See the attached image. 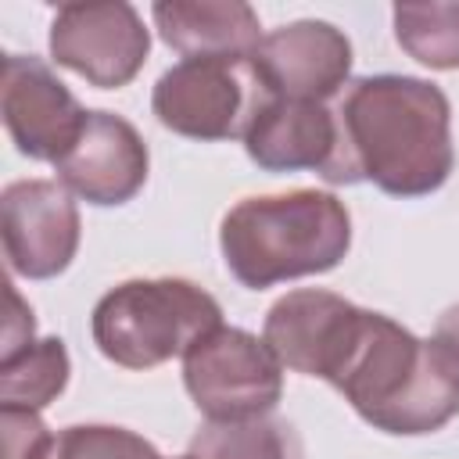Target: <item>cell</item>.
Returning a JSON list of instances; mask_svg holds the SVG:
<instances>
[{
	"instance_id": "1",
	"label": "cell",
	"mask_w": 459,
	"mask_h": 459,
	"mask_svg": "<svg viewBox=\"0 0 459 459\" xmlns=\"http://www.w3.org/2000/svg\"><path fill=\"white\" fill-rule=\"evenodd\" d=\"M337 115V154L326 183H373L391 197H423L445 186L455 165L452 104L416 75H362Z\"/></svg>"
},
{
	"instance_id": "2",
	"label": "cell",
	"mask_w": 459,
	"mask_h": 459,
	"mask_svg": "<svg viewBox=\"0 0 459 459\" xmlns=\"http://www.w3.org/2000/svg\"><path fill=\"white\" fill-rule=\"evenodd\" d=\"M330 387L384 434H434L459 416V384L434 344L369 308H362Z\"/></svg>"
},
{
	"instance_id": "3",
	"label": "cell",
	"mask_w": 459,
	"mask_h": 459,
	"mask_svg": "<svg viewBox=\"0 0 459 459\" xmlns=\"http://www.w3.org/2000/svg\"><path fill=\"white\" fill-rule=\"evenodd\" d=\"M219 247L240 287L265 290L341 265L351 247V215L326 190L244 197L222 215Z\"/></svg>"
},
{
	"instance_id": "4",
	"label": "cell",
	"mask_w": 459,
	"mask_h": 459,
	"mask_svg": "<svg viewBox=\"0 0 459 459\" xmlns=\"http://www.w3.org/2000/svg\"><path fill=\"white\" fill-rule=\"evenodd\" d=\"M215 326H222L219 301L183 276L126 280L90 316L97 351L122 369H154L186 355Z\"/></svg>"
},
{
	"instance_id": "5",
	"label": "cell",
	"mask_w": 459,
	"mask_h": 459,
	"mask_svg": "<svg viewBox=\"0 0 459 459\" xmlns=\"http://www.w3.org/2000/svg\"><path fill=\"white\" fill-rule=\"evenodd\" d=\"M269 100L255 57H183L154 82L151 111L186 140H244Z\"/></svg>"
},
{
	"instance_id": "6",
	"label": "cell",
	"mask_w": 459,
	"mask_h": 459,
	"mask_svg": "<svg viewBox=\"0 0 459 459\" xmlns=\"http://www.w3.org/2000/svg\"><path fill=\"white\" fill-rule=\"evenodd\" d=\"M183 384L212 423L269 416L283 394V362L262 337L215 326L183 355Z\"/></svg>"
},
{
	"instance_id": "7",
	"label": "cell",
	"mask_w": 459,
	"mask_h": 459,
	"mask_svg": "<svg viewBox=\"0 0 459 459\" xmlns=\"http://www.w3.org/2000/svg\"><path fill=\"white\" fill-rule=\"evenodd\" d=\"M151 54V32L126 0L65 4L50 22V57L97 90H118L136 79Z\"/></svg>"
},
{
	"instance_id": "8",
	"label": "cell",
	"mask_w": 459,
	"mask_h": 459,
	"mask_svg": "<svg viewBox=\"0 0 459 459\" xmlns=\"http://www.w3.org/2000/svg\"><path fill=\"white\" fill-rule=\"evenodd\" d=\"M79 208L54 179H18L0 194V237L14 276L50 280L79 251Z\"/></svg>"
},
{
	"instance_id": "9",
	"label": "cell",
	"mask_w": 459,
	"mask_h": 459,
	"mask_svg": "<svg viewBox=\"0 0 459 459\" xmlns=\"http://www.w3.org/2000/svg\"><path fill=\"white\" fill-rule=\"evenodd\" d=\"M0 111L14 147L32 161L57 165L86 126V108L36 54L4 57Z\"/></svg>"
},
{
	"instance_id": "10",
	"label": "cell",
	"mask_w": 459,
	"mask_h": 459,
	"mask_svg": "<svg viewBox=\"0 0 459 459\" xmlns=\"http://www.w3.org/2000/svg\"><path fill=\"white\" fill-rule=\"evenodd\" d=\"M251 57L269 93L283 100L326 104L351 75V39L319 18H301L265 32Z\"/></svg>"
},
{
	"instance_id": "11",
	"label": "cell",
	"mask_w": 459,
	"mask_h": 459,
	"mask_svg": "<svg viewBox=\"0 0 459 459\" xmlns=\"http://www.w3.org/2000/svg\"><path fill=\"white\" fill-rule=\"evenodd\" d=\"M359 312H362L359 305H351L333 290H319V287L287 290L265 312L262 341L287 369L330 384L348 348V337L359 323Z\"/></svg>"
},
{
	"instance_id": "12",
	"label": "cell",
	"mask_w": 459,
	"mask_h": 459,
	"mask_svg": "<svg viewBox=\"0 0 459 459\" xmlns=\"http://www.w3.org/2000/svg\"><path fill=\"white\" fill-rule=\"evenodd\" d=\"M68 194L86 204L111 208L133 201L151 169V154L133 122L111 111H90L72 151L54 165Z\"/></svg>"
},
{
	"instance_id": "13",
	"label": "cell",
	"mask_w": 459,
	"mask_h": 459,
	"mask_svg": "<svg viewBox=\"0 0 459 459\" xmlns=\"http://www.w3.org/2000/svg\"><path fill=\"white\" fill-rule=\"evenodd\" d=\"M247 158L265 172H326L337 154V115L319 100L273 97L244 136Z\"/></svg>"
},
{
	"instance_id": "14",
	"label": "cell",
	"mask_w": 459,
	"mask_h": 459,
	"mask_svg": "<svg viewBox=\"0 0 459 459\" xmlns=\"http://www.w3.org/2000/svg\"><path fill=\"white\" fill-rule=\"evenodd\" d=\"M151 18L183 57H251L262 43L258 14L244 0H158Z\"/></svg>"
},
{
	"instance_id": "15",
	"label": "cell",
	"mask_w": 459,
	"mask_h": 459,
	"mask_svg": "<svg viewBox=\"0 0 459 459\" xmlns=\"http://www.w3.org/2000/svg\"><path fill=\"white\" fill-rule=\"evenodd\" d=\"M72 362L61 337H29L25 344L4 348L0 355V409H32L50 405L68 384Z\"/></svg>"
},
{
	"instance_id": "16",
	"label": "cell",
	"mask_w": 459,
	"mask_h": 459,
	"mask_svg": "<svg viewBox=\"0 0 459 459\" xmlns=\"http://www.w3.org/2000/svg\"><path fill=\"white\" fill-rule=\"evenodd\" d=\"M194 459H305L294 423L276 416H251L230 423H204L186 448Z\"/></svg>"
},
{
	"instance_id": "17",
	"label": "cell",
	"mask_w": 459,
	"mask_h": 459,
	"mask_svg": "<svg viewBox=\"0 0 459 459\" xmlns=\"http://www.w3.org/2000/svg\"><path fill=\"white\" fill-rule=\"evenodd\" d=\"M398 47L437 72L459 68V4H394Z\"/></svg>"
},
{
	"instance_id": "18",
	"label": "cell",
	"mask_w": 459,
	"mask_h": 459,
	"mask_svg": "<svg viewBox=\"0 0 459 459\" xmlns=\"http://www.w3.org/2000/svg\"><path fill=\"white\" fill-rule=\"evenodd\" d=\"M47 459H165L143 434L111 423H75L54 434Z\"/></svg>"
},
{
	"instance_id": "19",
	"label": "cell",
	"mask_w": 459,
	"mask_h": 459,
	"mask_svg": "<svg viewBox=\"0 0 459 459\" xmlns=\"http://www.w3.org/2000/svg\"><path fill=\"white\" fill-rule=\"evenodd\" d=\"M4 427V452L7 459H47L54 434L32 409H0Z\"/></svg>"
},
{
	"instance_id": "20",
	"label": "cell",
	"mask_w": 459,
	"mask_h": 459,
	"mask_svg": "<svg viewBox=\"0 0 459 459\" xmlns=\"http://www.w3.org/2000/svg\"><path fill=\"white\" fill-rule=\"evenodd\" d=\"M430 344H434V351L441 355V362H445V369L452 373V380L459 384V305H452V308L441 312Z\"/></svg>"
},
{
	"instance_id": "21",
	"label": "cell",
	"mask_w": 459,
	"mask_h": 459,
	"mask_svg": "<svg viewBox=\"0 0 459 459\" xmlns=\"http://www.w3.org/2000/svg\"><path fill=\"white\" fill-rule=\"evenodd\" d=\"M179 459H194V455H190V452H186V455H179Z\"/></svg>"
}]
</instances>
